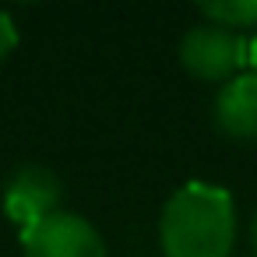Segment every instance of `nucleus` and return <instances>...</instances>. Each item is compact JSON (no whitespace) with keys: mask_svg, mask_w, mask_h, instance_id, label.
I'll return each instance as SVG.
<instances>
[{"mask_svg":"<svg viewBox=\"0 0 257 257\" xmlns=\"http://www.w3.org/2000/svg\"><path fill=\"white\" fill-rule=\"evenodd\" d=\"M159 243L166 257H229L236 243V208L225 187L187 183L159 218Z\"/></svg>","mask_w":257,"mask_h":257,"instance_id":"f257e3e1","label":"nucleus"},{"mask_svg":"<svg viewBox=\"0 0 257 257\" xmlns=\"http://www.w3.org/2000/svg\"><path fill=\"white\" fill-rule=\"evenodd\" d=\"M246 53L250 50H246V39L239 32L211 25V22L190 25L180 39V64L197 81H222L225 85L246 64Z\"/></svg>","mask_w":257,"mask_h":257,"instance_id":"f03ea898","label":"nucleus"},{"mask_svg":"<svg viewBox=\"0 0 257 257\" xmlns=\"http://www.w3.org/2000/svg\"><path fill=\"white\" fill-rule=\"evenodd\" d=\"M15 46H18V29H15V22H11L8 11H0V64L11 57Z\"/></svg>","mask_w":257,"mask_h":257,"instance_id":"0eeeda50","label":"nucleus"},{"mask_svg":"<svg viewBox=\"0 0 257 257\" xmlns=\"http://www.w3.org/2000/svg\"><path fill=\"white\" fill-rule=\"evenodd\" d=\"M215 127L232 141H257V74L229 78L215 95Z\"/></svg>","mask_w":257,"mask_h":257,"instance_id":"39448f33","label":"nucleus"},{"mask_svg":"<svg viewBox=\"0 0 257 257\" xmlns=\"http://www.w3.org/2000/svg\"><path fill=\"white\" fill-rule=\"evenodd\" d=\"M201 18L211 22V25L239 32V29L257 25V0H222V4H204Z\"/></svg>","mask_w":257,"mask_h":257,"instance_id":"423d86ee","label":"nucleus"},{"mask_svg":"<svg viewBox=\"0 0 257 257\" xmlns=\"http://www.w3.org/2000/svg\"><path fill=\"white\" fill-rule=\"evenodd\" d=\"M25 257H109L99 229L74 211H53L22 229Z\"/></svg>","mask_w":257,"mask_h":257,"instance_id":"7ed1b4c3","label":"nucleus"},{"mask_svg":"<svg viewBox=\"0 0 257 257\" xmlns=\"http://www.w3.org/2000/svg\"><path fill=\"white\" fill-rule=\"evenodd\" d=\"M246 50H250V57H246V60L253 64V74H257V32H253V39H250V46H246Z\"/></svg>","mask_w":257,"mask_h":257,"instance_id":"6e6552de","label":"nucleus"},{"mask_svg":"<svg viewBox=\"0 0 257 257\" xmlns=\"http://www.w3.org/2000/svg\"><path fill=\"white\" fill-rule=\"evenodd\" d=\"M57 201H60V180L46 166H36V162L18 166L15 176L8 180V190H4V211L22 229H29L39 218L53 215Z\"/></svg>","mask_w":257,"mask_h":257,"instance_id":"20e7f679","label":"nucleus"},{"mask_svg":"<svg viewBox=\"0 0 257 257\" xmlns=\"http://www.w3.org/2000/svg\"><path fill=\"white\" fill-rule=\"evenodd\" d=\"M250 236H253V250H257V215H253V225H250Z\"/></svg>","mask_w":257,"mask_h":257,"instance_id":"1a4fd4ad","label":"nucleus"}]
</instances>
